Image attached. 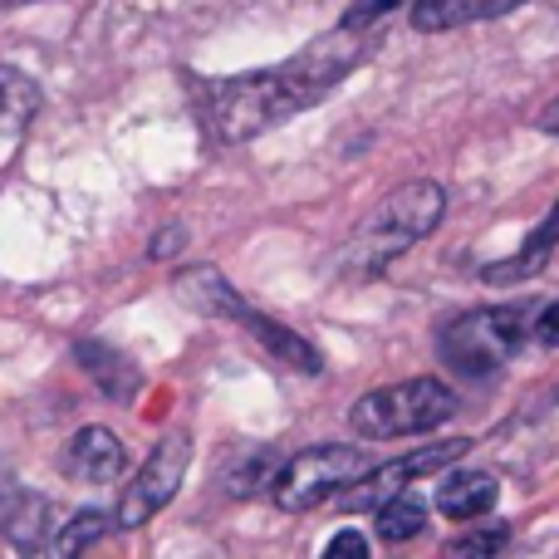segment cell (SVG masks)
I'll return each mask as SVG.
<instances>
[{
  "label": "cell",
  "mask_w": 559,
  "mask_h": 559,
  "mask_svg": "<svg viewBox=\"0 0 559 559\" xmlns=\"http://www.w3.org/2000/svg\"><path fill=\"white\" fill-rule=\"evenodd\" d=\"M555 241H559V202H555V212H550V222L540 226V231L531 236V241L521 246V255L515 261H501V265H486V280L491 285H506V280H525V275H535L545 261H550V251H555Z\"/></svg>",
  "instance_id": "2e32d148"
},
{
  "label": "cell",
  "mask_w": 559,
  "mask_h": 559,
  "mask_svg": "<svg viewBox=\"0 0 559 559\" xmlns=\"http://www.w3.org/2000/svg\"><path fill=\"white\" fill-rule=\"evenodd\" d=\"M45 521H49V506L39 501V496H25V491L0 496V535H5L15 550H39Z\"/></svg>",
  "instance_id": "4fadbf2b"
},
{
  "label": "cell",
  "mask_w": 559,
  "mask_h": 559,
  "mask_svg": "<svg viewBox=\"0 0 559 559\" xmlns=\"http://www.w3.org/2000/svg\"><path fill=\"white\" fill-rule=\"evenodd\" d=\"M182 246H187V231H182V226H173V231H163L153 246H147V255H153V261H167V255L182 251Z\"/></svg>",
  "instance_id": "603a6c76"
},
{
  "label": "cell",
  "mask_w": 559,
  "mask_h": 559,
  "mask_svg": "<svg viewBox=\"0 0 559 559\" xmlns=\"http://www.w3.org/2000/svg\"><path fill=\"white\" fill-rule=\"evenodd\" d=\"M173 295L182 299V305L202 309V314H216V319H236V309L246 305V299L236 295L231 280H226L222 271H212V265H192V271H182L173 280Z\"/></svg>",
  "instance_id": "8fae6325"
},
{
  "label": "cell",
  "mask_w": 559,
  "mask_h": 559,
  "mask_svg": "<svg viewBox=\"0 0 559 559\" xmlns=\"http://www.w3.org/2000/svg\"><path fill=\"white\" fill-rule=\"evenodd\" d=\"M35 104H39V88L20 69H0V138H15L35 118Z\"/></svg>",
  "instance_id": "e0dca14e"
},
{
  "label": "cell",
  "mask_w": 559,
  "mask_h": 559,
  "mask_svg": "<svg viewBox=\"0 0 559 559\" xmlns=\"http://www.w3.org/2000/svg\"><path fill=\"white\" fill-rule=\"evenodd\" d=\"M280 466H285V462H280L271 447H265V452H246L241 462L222 476V481H226V491H231V496H255V491H265V486H275Z\"/></svg>",
  "instance_id": "d6986e66"
},
{
  "label": "cell",
  "mask_w": 559,
  "mask_h": 559,
  "mask_svg": "<svg viewBox=\"0 0 559 559\" xmlns=\"http://www.w3.org/2000/svg\"><path fill=\"white\" fill-rule=\"evenodd\" d=\"M540 128H545V133H559V98L540 114Z\"/></svg>",
  "instance_id": "d4e9b609"
},
{
  "label": "cell",
  "mask_w": 559,
  "mask_h": 559,
  "mask_svg": "<svg viewBox=\"0 0 559 559\" xmlns=\"http://www.w3.org/2000/svg\"><path fill=\"white\" fill-rule=\"evenodd\" d=\"M59 466H64L69 481L108 486L123 476L128 452H123V442H118V432H108V427H84V432H74V442L64 447Z\"/></svg>",
  "instance_id": "ba28073f"
},
{
  "label": "cell",
  "mask_w": 559,
  "mask_h": 559,
  "mask_svg": "<svg viewBox=\"0 0 559 559\" xmlns=\"http://www.w3.org/2000/svg\"><path fill=\"white\" fill-rule=\"evenodd\" d=\"M515 5H525V0H413V29L442 35V29H462L476 20L511 15Z\"/></svg>",
  "instance_id": "30bf717a"
},
{
  "label": "cell",
  "mask_w": 559,
  "mask_h": 559,
  "mask_svg": "<svg viewBox=\"0 0 559 559\" xmlns=\"http://www.w3.org/2000/svg\"><path fill=\"white\" fill-rule=\"evenodd\" d=\"M427 531V501L417 491H397L388 506H378V535L383 540H413Z\"/></svg>",
  "instance_id": "ac0fdd59"
},
{
  "label": "cell",
  "mask_w": 559,
  "mask_h": 559,
  "mask_svg": "<svg viewBox=\"0 0 559 559\" xmlns=\"http://www.w3.org/2000/svg\"><path fill=\"white\" fill-rule=\"evenodd\" d=\"M79 354V364L94 373V383L98 388H108L114 397H133V388H138V368L128 364L118 348H108V344H98V338H84V344L74 348Z\"/></svg>",
  "instance_id": "9a60e30c"
},
{
  "label": "cell",
  "mask_w": 559,
  "mask_h": 559,
  "mask_svg": "<svg viewBox=\"0 0 559 559\" xmlns=\"http://www.w3.org/2000/svg\"><path fill=\"white\" fill-rule=\"evenodd\" d=\"M10 5H25V0H0V10H10Z\"/></svg>",
  "instance_id": "484cf974"
},
{
  "label": "cell",
  "mask_w": 559,
  "mask_h": 559,
  "mask_svg": "<svg viewBox=\"0 0 559 559\" xmlns=\"http://www.w3.org/2000/svg\"><path fill=\"white\" fill-rule=\"evenodd\" d=\"M442 216H447V192L437 182L423 177V182L397 187V192L388 197L383 206H373L368 222L348 236V246L338 251V265H344L348 275H378L383 265H393L397 255L413 251L417 241H427V236L442 226Z\"/></svg>",
  "instance_id": "7a4b0ae2"
},
{
  "label": "cell",
  "mask_w": 559,
  "mask_h": 559,
  "mask_svg": "<svg viewBox=\"0 0 559 559\" xmlns=\"http://www.w3.org/2000/svg\"><path fill=\"white\" fill-rule=\"evenodd\" d=\"M397 5H403V0H354V5L344 10V20H338V25H348V29H368V25H378L383 15H393Z\"/></svg>",
  "instance_id": "44dd1931"
},
{
  "label": "cell",
  "mask_w": 559,
  "mask_h": 559,
  "mask_svg": "<svg viewBox=\"0 0 559 559\" xmlns=\"http://www.w3.org/2000/svg\"><path fill=\"white\" fill-rule=\"evenodd\" d=\"M466 452H472V442H466V437L432 442V447H423V452H407V456H397V462H383L378 472H364L354 486H348V491H338L334 501H338V511H348V515L378 511V506H388L397 491H407L413 481H423V476H432V472H442V466L462 462Z\"/></svg>",
  "instance_id": "52a82bcc"
},
{
  "label": "cell",
  "mask_w": 559,
  "mask_h": 559,
  "mask_svg": "<svg viewBox=\"0 0 559 559\" xmlns=\"http://www.w3.org/2000/svg\"><path fill=\"white\" fill-rule=\"evenodd\" d=\"M456 413V393L442 378H407V383L373 388L354 403L348 427L364 442H393V437H423Z\"/></svg>",
  "instance_id": "3957f363"
},
{
  "label": "cell",
  "mask_w": 559,
  "mask_h": 559,
  "mask_svg": "<svg viewBox=\"0 0 559 559\" xmlns=\"http://www.w3.org/2000/svg\"><path fill=\"white\" fill-rule=\"evenodd\" d=\"M108 525H118V521H108L104 511H79V515H69V521L55 525V535H49L45 559H84V555L108 535Z\"/></svg>",
  "instance_id": "5bb4252c"
},
{
  "label": "cell",
  "mask_w": 559,
  "mask_h": 559,
  "mask_svg": "<svg viewBox=\"0 0 559 559\" xmlns=\"http://www.w3.org/2000/svg\"><path fill=\"white\" fill-rule=\"evenodd\" d=\"M496 496H501V481L491 472H456L437 491V511L447 521H476V515H486L496 506Z\"/></svg>",
  "instance_id": "7c38bea8"
},
{
  "label": "cell",
  "mask_w": 559,
  "mask_h": 559,
  "mask_svg": "<svg viewBox=\"0 0 559 559\" xmlns=\"http://www.w3.org/2000/svg\"><path fill=\"white\" fill-rule=\"evenodd\" d=\"M511 540V525H481V531H462L456 540L442 545V559H496Z\"/></svg>",
  "instance_id": "ffe728a7"
},
{
  "label": "cell",
  "mask_w": 559,
  "mask_h": 559,
  "mask_svg": "<svg viewBox=\"0 0 559 559\" xmlns=\"http://www.w3.org/2000/svg\"><path fill=\"white\" fill-rule=\"evenodd\" d=\"M319 559H373V555H368V540L358 531H338L334 540L324 545V555Z\"/></svg>",
  "instance_id": "7402d4cb"
},
{
  "label": "cell",
  "mask_w": 559,
  "mask_h": 559,
  "mask_svg": "<svg viewBox=\"0 0 559 559\" xmlns=\"http://www.w3.org/2000/svg\"><path fill=\"white\" fill-rule=\"evenodd\" d=\"M364 472H368V462L358 447H309V452L289 456V462L280 466L271 496L280 511L299 515V511H314V506L334 501V496L348 491Z\"/></svg>",
  "instance_id": "5b68a950"
},
{
  "label": "cell",
  "mask_w": 559,
  "mask_h": 559,
  "mask_svg": "<svg viewBox=\"0 0 559 559\" xmlns=\"http://www.w3.org/2000/svg\"><path fill=\"white\" fill-rule=\"evenodd\" d=\"M525 344V309L521 305H486V309H466L462 319L442 329L437 354L452 373L466 378H486L501 364H511L515 348Z\"/></svg>",
  "instance_id": "277c9868"
},
{
  "label": "cell",
  "mask_w": 559,
  "mask_h": 559,
  "mask_svg": "<svg viewBox=\"0 0 559 559\" xmlns=\"http://www.w3.org/2000/svg\"><path fill=\"white\" fill-rule=\"evenodd\" d=\"M535 334H540V344L559 348V305L545 309V314H540V324H535Z\"/></svg>",
  "instance_id": "cb8c5ba5"
},
{
  "label": "cell",
  "mask_w": 559,
  "mask_h": 559,
  "mask_svg": "<svg viewBox=\"0 0 559 559\" xmlns=\"http://www.w3.org/2000/svg\"><path fill=\"white\" fill-rule=\"evenodd\" d=\"M236 324H246L251 329V338L261 348H271V354L280 358V364H289L295 373H305V378H319L324 373V358H319V348L309 344L305 334H295V329H285L280 319L271 314H261V309H251V305H241V314H236Z\"/></svg>",
  "instance_id": "9c48e42d"
},
{
  "label": "cell",
  "mask_w": 559,
  "mask_h": 559,
  "mask_svg": "<svg viewBox=\"0 0 559 559\" xmlns=\"http://www.w3.org/2000/svg\"><path fill=\"white\" fill-rule=\"evenodd\" d=\"M364 55H368L364 29L338 25L334 35H319L309 49L289 55L285 64H275V69H255V74L202 84L197 114H202L206 133H212L216 143H251L265 128L314 108L338 79L364 64Z\"/></svg>",
  "instance_id": "6da1fadb"
},
{
  "label": "cell",
  "mask_w": 559,
  "mask_h": 559,
  "mask_svg": "<svg viewBox=\"0 0 559 559\" xmlns=\"http://www.w3.org/2000/svg\"><path fill=\"white\" fill-rule=\"evenodd\" d=\"M187 466H192V432H167L163 442L147 452L143 472L133 476V486H128L123 501H118V515H114L118 531H143L157 511H167L173 496L182 491Z\"/></svg>",
  "instance_id": "8992f818"
}]
</instances>
